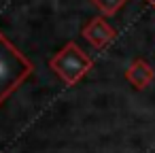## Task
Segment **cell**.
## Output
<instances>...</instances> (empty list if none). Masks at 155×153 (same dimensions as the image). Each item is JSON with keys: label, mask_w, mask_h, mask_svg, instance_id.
I'll return each instance as SVG.
<instances>
[{"label": "cell", "mask_w": 155, "mask_h": 153, "mask_svg": "<svg viewBox=\"0 0 155 153\" xmlns=\"http://www.w3.org/2000/svg\"><path fill=\"white\" fill-rule=\"evenodd\" d=\"M34 72V64L0 32V106Z\"/></svg>", "instance_id": "1"}, {"label": "cell", "mask_w": 155, "mask_h": 153, "mask_svg": "<svg viewBox=\"0 0 155 153\" xmlns=\"http://www.w3.org/2000/svg\"><path fill=\"white\" fill-rule=\"evenodd\" d=\"M49 66L55 70V75H58L66 85H74V83H79V81L89 72L91 60L77 47V43H66L64 49H60V51L51 58Z\"/></svg>", "instance_id": "2"}, {"label": "cell", "mask_w": 155, "mask_h": 153, "mask_svg": "<svg viewBox=\"0 0 155 153\" xmlns=\"http://www.w3.org/2000/svg\"><path fill=\"white\" fill-rule=\"evenodd\" d=\"M83 36L94 45V47H104L115 38V30L106 24L104 17H94L85 28H83Z\"/></svg>", "instance_id": "3"}, {"label": "cell", "mask_w": 155, "mask_h": 153, "mask_svg": "<svg viewBox=\"0 0 155 153\" xmlns=\"http://www.w3.org/2000/svg\"><path fill=\"white\" fill-rule=\"evenodd\" d=\"M125 79L136 87V89H144L153 79H155V72L153 68L144 62V60H134L130 64V68L125 70Z\"/></svg>", "instance_id": "4"}, {"label": "cell", "mask_w": 155, "mask_h": 153, "mask_svg": "<svg viewBox=\"0 0 155 153\" xmlns=\"http://www.w3.org/2000/svg\"><path fill=\"white\" fill-rule=\"evenodd\" d=\"M91 2L102 11V15L110 17V15H115L117 11H121V7L127 2V0H91Z\"/></svg>", "instance_id": "5"}, {"label": "cell", "mask_w": 155, "mask_h": 153, "mask_svg": "<svg viewBox=\"0 0 155 153\" xmlns=\"http://www.w3.org/2000/svg\"><path fill=\"white\" fill-rule=\"evenodd\" d=\"M147 2H149V5H151V7L155 9V0H147Z\"/></svg>", "instance_id": "6"}]
</instances>
